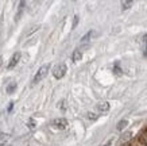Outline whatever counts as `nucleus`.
Returning a JSON list of instances; mask_svg holds the SVG:
<instances>
[{
    "mask_svg": "<svg viewBox=\"0 0 147 146\" xmlns=\"http://www.w3.org/2000/svg\"><path fill=\"white\" fill-rule=\"evenodd\" d=\"M66 71H67V68L65 64H58L53 69V76L55 79H62L63 76H65V73H66Z\"/></svg>",
    "mask_w": 147,
    "mask_h": 146,
    "instance_id": "2",
    "label": "nucleus"
},
{
    "mask_svg": "<svg viewBox=\"0 0 147 146\" xmlns=\"http://www.w3.org/2000/svg\"><path fill=\"white\" fill-rule=\"evenodd\" d=\"M28 127L31 128V130H32V128H35V122H34V120H32V119H30V120H28Z\"/></svg>",
    "mask_w": 147,
    "mask_h": 146,
    "instance_id": "13",
    "label": "nucleus"
},
{
    "mask_svg": "<svg viewBox=\"0 0 147 146\" xmlns=\"http://www.w3.org/2000/svg\"><path fill=\"white\" fill-rule=\"evenodd\" d=\"M88 118H89V119H97V116L94 115V114H92V112H89V114H88Z\"/></svg>",
    "mask_w": 147,
    "mask_h": 146,
    "instance_id": "14",
    "label": "nucleus"
},
{
    "mask_svg": "<svg viewBox=\"0 0 147 146\" xmlns=\"http://www.w3.org/2000/svg\"><path fill=\"white\" fill-rule=\"evenodd\" d=\"M144 56H146V57H147V52H144Z\"/></svg>",
    "mask_w": 147,
    "mask_h": 146,
    "instance_id": "16",
    "label": "nucleus"
},
{
    "mask_svg": "<svg viewBox=\"0 0 147 146\" xmlns=\"http://www.w3.org/2000/svg\"><path fill=\"white\" fill-rule=\"evenodd\" d=\"M125 124H127V120H125V119H123V120H120V122L117 123V126H116V128H117V130H123V128L125 127Z\"/></svg>",
    "mask_w": 147,
    "mask_h": 146,
    "instance_id": "10",
    "label": "nucleus"
},
{
    "mask_svg": "<svg viewBox=\"0 0 147 146\" xmlns=\"http://www.w3.org/2000/svg\"><path fill=\"white\" fill-rule=\"evenodd\" d=\"M15 88H16V84H15V83H12V84H11V85H8V87H7V92H8V93H11V92H12V91H13V89H15Z\"/></svg>",
    "mask_w": 147,
    "mask_h": 146,
    "instance_id": "11",
    "label": "nucleus"
},
{
    "mask_svg": "<svg viewBox=\"0 0 147 146\" xmlns=\"http://www.w3.org/2000/svg\"><path fill=\"white\" fill-rule=\"evenodd\" d=\"M131 135H132V133H127V134H124V135H121V138H120V145L123 143V142H127L131 138Z\"/></svg>",
    "mask_w": 147,
    "mask_h": 146,
    "instance_id": "9",
    "label": "nucleus"
},
{
    "mask_svg": "<svg viewBox=\"0 0 147 146\" xmlns=\"http://www.w3.org/2000/svg\"><path fill=\"white\" fill-rule=\"evenodd\" d=\"M49 69H50L49 64H46V65H43V67H40L39 69H38V72H36V75H35V77H34V80H32V83L36 84V83H39L40 80L45 79L46 75L49 73Z\"/></svg>",
    "mask_w": 147,
    "mask_h": 146,
    "instance_id": "1",
    "label": "nucleus"
},
{
    "mask_svg": "<svg viewBox=\"0 0 147 146\" xmlns=\"http://www.w3.org/2000/svg\"><path fill=\"white\" fill-rule=\"evenodd\" d=\"M92 35H93V31H89L86 35L82 37V39H81V45H85V43H88L90 41V38H92Z\"/></svg>",
    "mask_w": 147,
    "mask_h": 146,
    "instance_id": "7",
    "label": "nucleus"
},
{
    "mask_svg": "<svg viewBox=\"0 0 147 146\" xmlns=\"http://www.w3.org/2000/svg\"><path fill=\"white\" fill-rule=\"evenodd\" d=\"M9 139V134L7 133H0V146L5 145V142Z\"/></svg>",
    "mask_w": 147,
    "mask_h": 146,
    "instance_id": "6",
    "label": "nucleus"
},
{
    "mask_svg": "<svg viewBox=\"0 0 147 146\" xmlns=\"http://www.w3.org/2000/svg\"><path fill=\"white\" fill-rule=\"evenodd\" d=\"M53 126L58 130H65L67 127V120L65 118H58V119L53 120Z\"/></svg>",
    "mask_w": 147,
    "mask_h": 146,
    "instance_id": "3",
    "label": "nucleus"
},
{
    "mask_svg": "<svg viewBox=\"0 0 147 146\" xmlns=\"http://www.w3.org/2000/svg\"><path fill=\"white\" fill-rule=\"evenodd\" d=\"M129 5H132V1H125V3H123V10L129 8Z\"/></svg>",
    "mask_w": 147,
    "mask_h": 146,
    "instance_id": "12",
    "label": "nucleus"
},
{
    "mask_svg": "<svg viewBox=\"0 0 147 146\" xmlns=\"http://www.w3.org/2000/svg\"><path fill=\"white\" fill-rule=\"evenodd\" d=\"M77 23H78V16H74V23H73V27H76Z\"/></svg>",
    "mask_w": 147,
    "mask_h": 146,
    "instance_id": "15",
    "label": "nucleus"
},
{
    "mask_svg": "<svg viewBox=\"0 0 147 146\" xmlns=\"http://www.w3.org/2000/svg\"><path fill=\"white\" fill-rule=\"evenodd\" d=\"M81 57H82V53H81V50H74V53H73V61H74V62L80 61Z\"/></svg>",
    "mask_w": 147,
    "mask_h": 146,
    "instance_id": "8",
    "label": "nucleus"
},
{
    "mask_svg": "<svg viewBox=\"0 0 147 146\" xmlns=\"http://www.w3.org/2000/svg\"><path fill=\"white\" fill-rule=\"evenodd\" d=\"M19 60H20V53H15L12 56V57H11V60H9V64H8V69H12V68H15V65H16V64H18L19 62Z\"/></svg>",
    "mask_w": 147,
    "mask_h": 146,
    "instance_id": "4",
    "label": "nucleus"
},
{
    "mask_svg": "<svg viewBox=\"0 0 147 146\" xmlns=\"http://www.w3.org/2000/svg\"><path fill=\"white\" fill-rule=\"evenodd\" d=\"M97 110L100 111V112H107V111L109 110V103H107V102L98 103V104H97Z\"/></svg>",
    "mask_w": 147,
    "mask_h": 146,
    "instance_id": "5",
    "label": "nucleus"
}]
</instances>
